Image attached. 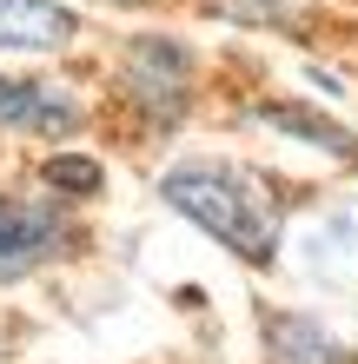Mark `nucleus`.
I'll use <instances>...</instances> for the list:
<instances>
[{"mask_svg":"<svg viewBox=\"0 0 358 364\" xmlns=\"http://www.w3.org/2000/svg\"><path fill=\"white\" fill-rule=\"evenodd\" d=\"M272 338H279V358H285V364H345L339 345H332V338H319L312 325H299V318H279V325H272Z\"/></svg>","mask_w":358,"mask_h":364,"instance_id":"obj_6","label":"nucleus"},{"mask_svg":"<svg viewBox=\"0 0 358 364\" xmlns=\"http://www.w3.org/2000/svg\"><path fill=\"white\" fill-rule=\"evenodd\" d=\"M159 199L173 212H186L193 225H206L226 252H239L252 265H265L279 252V205L239 166H173L159 179Z\"/></svg>","mask_w":358,"mask_h":364,"instance_id":"obj_1","label":"nucleus"},{"mask_svg":"<svg viewBox=\"0 0 358 364\" xmlns=\"http://www.w3.org/2000/svg\"><path fill=\"white\" fill-rule=\"evenodd\" d=\"M80 20L60 7V0H0V47L7 53H47L67 47Z\"/></svg>","mask_w":358,"mask_h":364,"instance_id":"obj_5","label":"nucleus"},{"mask_svg":"<svg viewBox=\"0 0 358 364\" xmlns=\"http://www.w3.org/2000/svg\"><path fill=\"white\" fill-rule=\"evenodd\" d=\"M259 119H265V126H285V133H305L312 146H332V153H352V133H339V126H325V119L299 113V106H265Z\"/></svg>","mask_w":358,"mask_h":364,"instance_id":"obj_7","label":"nucleus"},{"mask_svg":"<svg viewBox=\"0 0 358 364\" xmlns=\"http://www.w3.org/2000/svg\"><path fill=\"white\" fill-rule=\"evenodd\" d=\"M80 126V106L53 87L33 80H7L0 73V133H33V139H67Z\"/></svg>","mask_w":358,"mask_h":364,"instance_id":"obj_3","label":"nucleus"},{"mask_svg":"<svg viewBox=\"0 0 358 364\" xmlns=\"http://www.w3.org/2000/svg\"><path fill=\"white\" fill-rule=\"evenodd\" d=\"M60 239H67V225H60L47 205H33V199H0V278L33 272Z\"/></svg>","mask_w":358,"mask_h":364,"instance_id":"obj_4","label":"nucleus"},{"mask_svg":"<svg viewBox=\"0 0 358 364\" xmlns=\"http://www.w3.org/2000/svg\"><path fill=\"white\" fill-rule=\"evenodd\" d=\"M47 186H53V192H73V199H87V192L107 186V173H100V159H73V153H60V159H47Z\"/></svg>","mask_w":358,"mask_h":364,"instance_id":"obj_8","label":"nucleus"},{"mask_svg":"<svg viewBox=\"0 0 358 364\" xmlns=\"http://www.w3.org/2000/svg\"><path fill=\"white\" fill-rule=\"evenodd\" d=\"M186 80H193V67L173 40H133L126 47V87H133V100L153 106V119H179Z\"/></svg>","mask_w":358,"mask_h":364,"instance_id":"obj_2","label":"nucleus"}]
</instances>
